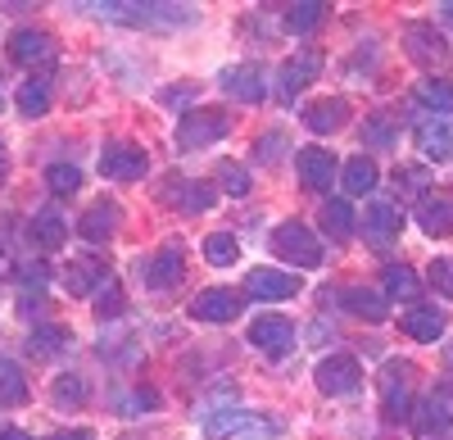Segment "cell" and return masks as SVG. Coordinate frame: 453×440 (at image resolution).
Wrapping results in <instances>:
<instances>
[{
  "mask_svg": "<svg viewBox=\"0 0 453 440\" xmlns=\"http://www.w3.org/2000/svg\"><path fill=\"white\" fill-rule=\"evenodd\" d=\"M363 236L372 241V245H390V241H399V232H403V213H399V205H390V200H372L367 209H363Z\"/></svg>",
  "mask_w": 453,
  "mask_h": 440,
  "instance_id": "obj_12",
  "label": "cell"
},
{
  "mask_svg": "<svg viewBox=\"0 0 453 440\" xmlns=\"http://www.w3.org/2000/svg\"><path fill=\"white\" fill-rule=\"evenodd\" d=\"M82 399H87V382L82 377H73V373H64L59 382H55V405H82Z\"/></svg>",
  "mask_w": 453,
  "mask_h": 440,
  "instance_id": "obj_40",
  "label": "cell"
},
{
  "mask_svg": "<svg viewBox=\"0 0 453 440\" xmlns=\"http://www.w3.org/2000/svg\"><path fill=\"white\" fill-rule=\"evenodd\" d=\"M418 228L426 236H449L453 232V196H422L418 200Z\"/></svg>",
  "mask_w": 453,
  "mask_h": 440,
  "instance_id": "obj_20",
  "label": "cell"
},
{
  "mask_svg": "<svg viewBox=\"0 0 453 440\" xmlns=\"http://www.w3.org/2000/svg\"><path fill=\"white\" fill-rule=\"evenodd\" d=\"M155 409H159V395L150 390V386H141V390H132V395L123 399L119 413H155Z\"/></svg>",
  "mask_w": 453,
  "mask_h": 440,
  "instance_id": "obj_41",
  "label": "cell"
},
{
  "mask_svg": "<svg viewBox=\"0 0 453 440\" xmlns=\"http://www.w3.org/2000/svg\"><path fill=\"white\" fill-rule=\"evenodd\" d=\"M104 282H109V268L100 259H73V268L64 273V286L73 296H96Z\"/></svg>",
  "mask_w": 453,
  "mask_h": 440,
  "instance_id": "obj_23",
  "label": "cell"
},
{
  "mask_svg": "<svg viewBox=\"0 0 453 440\" xmlns=\"http://www.w3.org/2000/svg\"><path fill=\"white\" fill-rule=\"evenodd\" d=\"M196 96H200V87H196V82H181V87L159 91V100H164V104H186V100H196Z\"/></svg>",
  "mask_w": 453,
  "mask_h": 440,
  "instance_id": "obj_45",
  "label": "cell"
},
{
  "mask_svg": "<svg viewBox=\"0 0 453 440\" xmlns=\"http://www.w3.org/2000/svg\"><path fill=\"white\" fill-rule=\"evenodd\" d=\"M204 259H209L213 268H232V264L241 259L236 236H232V232H209V236H204Z\"/></svg>",
  "mask_w": 453,
  "mask_h": 440,
  "instance_id": "obj_34",
  "label": "cell"
},
{
  "mask_svg": "<svg viewBox=\"0 0 453 440\" xmlns=\"http://www.w3.org/2000/svg\"><path fill=\"white\" fill-rule=\"evenodd\" d=\"M245 290L254 300H290V296H299V277L295 273H273V268H254L245 277Z\"/></svg>",
  "mask_w": 453,
  "mask_h": 440,
  "instance_id": "obj_18",
  "label": "cell"
},
{
  "mask_svg": "<svg viewBox=\"0 0 453 440\" xmlns=\"http://www.w3.org/2000/svg\"><path fill=\"white\" fill-rule=\"evenodd\" d=\"M295 168H299V181H304L309 191H331V181H335V155L322 151V145H304V151L295 155Z\"/></svg>",
  "mask_w": 453,
  "mask_h": 440,
  "instance_id": "obj_13",
  "label": "cell"
},
{
  "mask_svg": "<svg viewBox=\"0 0 453 440\" xmlns=\"http://www.w3.org/2000/svg\"><path fill=\"white\" fill-rule=\"evenodd\" d=\"M399 327H403V336H412V341H440L444 336V313L435 305H412L399 318Z\"/></svg>",
  "mask_w": 453,
  "mask_h": 440,
  "instance_id": "obj_21",
  "label": "cell"
},
{
  "mask_svg": "<svg viewBox=\"0 0 453 440\" xmlns=\"http://www.w3.org/2000/svg\"><path fill=\"white\" fill-rule=\"evenodd\" d=\"M418 151L426 159H449L453 155V123L449 119H426L418 127Z\"/></svg>",
  "mask_w": 453,
  "mask_h": 440,
  "instance_id": "obj_24",
  "label": "cell"
},
{
  "mask_svg": "<svg viewBox=\"0 0 453 440\" xmlns=\"http://www.w3.org/2000/svg\"><path fill=\"white\" fill-rule=\"evenodd\" d=\"M0 104H5V100H0Z\"/></svg>",
  "mask_w": 453,
  "mask_h": 440,
  "instance_id": "obj_51",
  "label": "cell"
},
{
  "mask_svg": "<svg viewBox=\"0 0 453 440\" xmlns=\"http://www.w3.org/2000/svg\"><path fill=\"white\" fill-rule=\"evenodd\" d=\"M0 440H32L23 427H0Z\"/></svg>",
  "mask_w": 453,
  "mask_h": 440,
  "instance_id": "obj_47",
  "label": "cell"
},
{
  "mask_svg": "<svg viewBox=\"0 0 453 440\" xmlns=\"http://www.w3.org/2000/svg\"><path fill=\"white\" fill-rule=\"evenodd\" d=\"M218 82H222L226 96H236L241 104H258L263 96H268V82H263V73H258L254 64H232V68H222Z\"/></svg>",
  "mask_w": 453,
  "mask_h": 440,
  "instance_id": "obj_16",
  "label": "cell"
},
{
  "mask_svg": "<svg viewBox=\"0 0 453 440\" xmlns=\"http://www.w3.org/2000/svg\"><path fill=\"white\" fill-rule=\"evenodd\" d=\"M376 164L367 159V155H354L345 168H340V187H345V196L349 200H358V196H367V191H376Z\"/></svg>",
  "mask_w": 453,
  "mask_h": 440,
  "instance_id": "obj_25",
  "label": "cell"
},
{
  "mask_svg": "<svg viewBox=\"0 0 453 440\" xmlns=\"http://www.w3.org/2000/svg\"><path fill=\"white\" fill-rule=\"evenodd\" d=\"M431 286L440 290L444 300H453V259H435L431 264Z\"/></svg>",
  "mask_w": 453,
  "mask_h": 440,
  "instance_id": "obj_43",
  "label": "cell"
},
{
  "mask_svg": "<svg viewBox=\"0 0 453 440\" xmlns=\"http://www.w3.org/2000/svg\"><path fill=\"white\" fill-rule=\"evenodd\" d=\"M46 109H50V82L46 78H27L19 87V114L23 119H42Z\"/></svg>",
  "mask_w": 453,
  "mask_h": 440,
  "instance_id": "obj_31",
  "label": "cell"
},
{
  "mask_svg": "<svg viewBox=\"0 0 453 440\" xmlns=\"http://www.w3.org/2000/svg\"><path fill=\"white\" fill-rule=\"evenodd\" d=\"M119 228H123V209L113 205V200H96V205H87V209H82V218H78V236H82V241H91V245L109 241Z\"/></svg>",
  "mask_w": 453,
  "mask_h": 440,
  "instance_id": "obj_14",
  "label": "cell"
},
{
  "mask_svg": "<svg viewBox=\"0 0 453 440\" xmlns=\"http://www.w3.org/2000/svg\"><path fill=\"white\" fill-rule=\"evenodd\" d=\"M418 100L431 109V114H453V87L449 82H440V78H422L418 82Z\"/></svg>",
  "mask_w": 453,
  "mask_h": 440,
  "instance_id": "obj_35",
  "label": "cell"
},
{
  "mask_svg": "<svg viewBox=\"0 0 453 440\" xmlns=\"http://www.w3.org/2000/svg\"><path fill=\"white\" fill-rule=\"evenodd\" d=\"M318 73H322V55L318 50H295L281 64V73H277V96L281 100H295L309 82H318Z\"/></svg>",
  "mask_w": 453,
  "mask_h": 440,
  "instance_id": "obj_11",
  "label": "cell"
},
{
  "mask_svg": "<svg viewBox=\"0 0 453 440\" xmlns=\"http://www.w3.org/2000/svg\"><path fill=\"white\" fill-rule=\"evenodd\" d=\"M403 42H408V55L418 59V64H440V59L449 55V42H444L431 23H408Z\"/></svg>",
  "mask_w": 453,
  "mask_h": 440,
  "instance_id": "obj_19",
  "label": "cell"
},
{
  "mask_svg": "<svg viewBox=\"0 0 453 440\" xmlns=\"http://www.w3.org/2000/svg\"><path fill=\"white\" fill-rule=\"evenodd\" d=\"M281 427L273 418H258V413H245V409H218L204 418V436L209 440H226V436H277Z\"/></svg>",
  "mask_w": 453,
  "mask_h": 440,
  "instance_id": "obj_3",
  "label": "cell"
},
{
  "mask_svg": "<svg viewBox=\"0 0 453 440\" xmlns=\"http://www.w3.org/2000/svg\"><path fill=\"white\" fill-rule=\"evenodd\" d=\"M322 19H326V5H322V0H299V5L286 10V27H290L295 36H309Z\"/></svg>",
  "mask_w": 453,
  "mask_h": 440,
  "instance_id": "obj_32",
  "label": "cell"
},
{
  "mask_svg": "<svg viewBox=\"0 0 453 440\" xmlns=\"http://www.w3.org/2000/svg\"><path fill=\"white\" fill-rule=\"evenodd\" d=\"M10 177V151H5V141H0V181Z\"/></svg>",
  "mask_w": 453,
  "mask_h": 440,
  "instance_id": "obj_48",
  "label": "cell"
},
{
  "mask_svg": "<svg viewBox=\"0 0 453 440\" xmlns=\"http://www.w3.org/2000/svg\"><path fill=\"white\" fill-rule=\"evenodd\" d=\"M340 305H345L354 318H363V322H386L390 318V300L381 296V290H367V286H349Z\"/></svg>",
  "mask_w": 453,
  "mask_h": 440,
  "instance_id": "obj_22",
  "label": "cell"
},
{
  "mask_svg": "<svg viewBox=\"0 0 453 440\" xmlns=\"http://www.w3.org/2000/svg\"><path fill=\"white\" fill-rule=\"evenodd\" d=\"M241 309H245V300L232 286H209L191 300V318H200V322H236Z\"/></svg>",
  "mask_w": 453,
  "mask_h": 440,
  "instance_id": "obj_10",
  "label": "cell"
},
{
  "mask_svg": "<svg viewBox=\"0 0 453 440\" xmlns=\"http://www.w3.org/2000/svg\"><path fill=\"white\" fill-rule=\"evenodd\" d=\"M64 345H68V327H59V322H46V327H36V332L27 336L32 354H59Z\"/></svg>",
  "mask_w": 453,
  "mask_h": 440,
  "instance_id": "obj_36",
  "label": "cell"
},
{
  "mask_svg": "<svg viewBox=\"0 0 453 440\" xmlns=\"http://www.w3.org/2000/svg\"><path fill=\"white\" fill-rule=\"evenodd\" d=\"M46 187L55 191V196H73L82 187V168L78 164H50L46 168Z\"/></svg>",
  "mask_w": 453,
  "mask_h": 440,
  "instance_id": "obj_37",
  "label": "cell"
},
{
  "mask_svg": "<svg viewBox=\"0 0 453 440\" xmlns=\"http://www.w3.org/2000/svg\"><path fill=\"white\" fill-rule=\"evenodd\" d=\"M232 132V119L218 114V109H191V114L177 119V145L181 151H209Z\"/></svg>",
  "mask_w": 453,
  "mask_h": 440,
  "instance_id": "obj_2",
  "label": "cell"
},
{
  "mask_svg": "<svg viewBox=\"0 0 453 440\" xmlns=\"http://www.w3.org/2000/svg\"><path fill=\"white\" fill-rule=\"evenodd\" d=\"M322 228L335 236V241H345V236H354V228H358V213H354V205L345 200V196H335V200H322Z\"/></svg>",
  "mask_w": 453,
  "mask_h": 440,
  "instance_id": "obj_26",
  "label": "cell"
},
{
  "mask_svg": "<svg viewBox=\"0 0 453 440\" xmlns=\"http://www.w3.org/2000/svg\"><path fill=\"white\" fill-rule=\"evenodd\" d=\"M181 273H186V245H181V241H164V245H159V250L141 264L145 286H155V290L177 286V282H181Z\"/></svg>",
  "mask_w": 453,
  "mask_h": 440,
  "instance_id": "obj_8",
  "label": "cell"
},
{
  "mask_svg": "<svg viewBox=\"0 0 453 440\" xmlns=\"http://www.w3.org/2000/svg\"><path fill=\"white\" fill-rule=\"evenodd\" d=\"M27 232H32V241L42 245V250H59V245L68 241V223H64L55 209H42V213H36Z\"/></svg>",
  "mask_w": 453,
  "mask_h": 440,
  "instance_id": "obj_27",
  "label": "cell"
},
{
  "mask_svg": "<svg viewBox=\"0 0 453 440\" xmlns=\"http://www.w3.org/2000/svg\"><path fill=\"white\" fill-rule=\"evenodd\" d=\"M168 181L181 191V196L168 200V205H181L186 213H200V209H209V205L218 200V181H177V177H168Z\"/></svg>",
  "mask_w": 453,
  "mask_h": 440,
  "instance_id": "obj_29",
  "label": "cell"
},
{
  "mask_svg": "<svg viewBox=\"0 0 453 440\" xmlns=\"http://www.w3.org/2000/svg\"><path fill=\"white\" fill-rule=\"evenodd\" d=\"M381 286H386V300H418V290H422L418 273H412L408 264H386Z\"/></svg>",
  "mask_w": 453,
  "mask_h": 440,
  "instance_id": "obj_28",
  "label": "cell"
},
{
  "mask_svg": "<svg viewBox=\"0 0 453 440\" xmlns=\"http://www.w3.org/2000/svg\"><path fill=\"white\" fill-rule=\"evenodd\" d=\"M273 254L281 264H295V268H318L322 264V241L313 228H304L299 218H290V223H281L273 232Z\"/></svg>",
  "mask_w": 453,
  "mask_h": 440,
  "instance_id": "obj_1",
  "label": "cell"
},
{
  "mask_svg": "<svg viewBox=\"0 0 453 440\" xmlns=\"http://www.w3.org/2000/svg\"><path fill=\"white\" fill-rule=\"evenodd\" d=\"M281 145H286V136H281V132L258 136V141H254V155H258V164H277V159H281V155H277Z\"/></svg>",
  "mask_w": 453,
  "mask_h": 440,
  "instance_id": "obj_44",
  "label": "cell"
},
{
  "mask_svg": "<svg viewBox=\"0 0 453 440\" xmlns=\"http://www.w3.org/2000/svg\"><path fill=\"white\" fill-rule=\"evenodd\" d=\"M10 59H14V64H27V68L50 64V59H55V36L42 32V27H19V32L10 36Z\"/></svg>",
  "mask_w": 453,
  "mask_h": 440,
  "instance_id": "obj_15",
  "label": "cell"
},
{
  "mask_svg": "<svg viewBox=\"0 0 453 440\" xmlns=\"http://www.w3.org/2000/svg\"><path fill=\"white\" fill-rule=\"evenodd\" d=\"M453 427V386H435L418 409H412V431H418L422 440L431 436H444Z\"/></svg>",
  "mask_w": 453,
  "mask_h": 440,
  "instance_id": "obj_7",
  "label": "cell"
},
{
  "mask_svg": "<svg viewBox=\"0 0 453 440\" xmlns=\"http://www.w3.org/2000/svg\"><path fill=\"white\" fill-rule=\"evenodd\" d=\"M444 359H449V368H453V345H449V354H444Z\"/></svg>",
  "mask_w": 453,
  "mask_h": 440,
  "instance_id": "obj_50",
  "label": "cell"
},
{
  "mask_svg": "<svg viewBox=\"0 0 453 440\" xmlns=\"http://www.w3.org/2000/svg\"><path fill=\"white\" fill-rule=\"evenodd\" d=\"M395 141H399V123H395L390 114L363 119V145H372V151H390Z\"/></svg>",
  "mask_w": 453,
  "mask_h": 440,
  "instance_id": "obj_33",
  "label": "cell"
},
{
  "mask_svg": "<svg viewBox=\"0 0 453 440\" xmlns=\"http://www.w3.org/2000/svg\"><path fill=\"white\" fill-rule=\"evenodd\" d=\"M250 345L263 350L268 359H286L295 350V322L286 313H258L250 322Z\"/></svg>",
  "mask_w": 453,
  "mask_h": 440,
  "instance_id": "obj_4",
  "label": "cell"
},
{
  "mask_svg": "<svg viewBox=\"0 0 453 440\" xmlns=\"http://www.w3.org/2000/svg\"><path fill=\"white\" fill-rule=\"evenodd\" d=\"M313 382H318L322 395H349L363 382V363L354 354H326L313 368Z\"/></svg>",
  "mask_w": 453,
  "mask_h": 440,
  "instance_id": "obj_9",
  "label": "cell"
},
{
  "mask_svg": "<svg viewBox=\"0 0 453 440\" xmlns=\"http://www.w3.org/2000/svg\"><path fill=\"white\" fill-rule=\"evenodd\" d=\"M50 440H96V431H87V427H73V431H55Z\"/></svg>",
  "mask_w": 453,
  "mask_h": 440,
  "instance_id": "obj_46",
  "label": "cell"
},
{
  "mask_svg": "<svg viewBox=\"0 0 453 440\" xmlns=\"http://www.w3.org/2000/svg\"><path fill=\"white\" fill-rule=\"evenodd\" d=\"M119 313H123V286L109 277V282L96 290V318H119Z\"/></svg>",
  "mask_w": 453,
  "mask_h": 440,
  "instance_id": "obj_39",
  "label": "cell"
},
{
  "mask_svg": "<svg viewBox=\"0 0 453 440\" xmlns=\"http://www.w3.org/2000/svg\"><path fill=\"white\" fill-rule=\"evenodd\" d=\"M381 409L390 422H408L412 418V368L408 363H386L381 373Z\"/></svg>",
  "mask_w": 453,
  "mask_h": 440,
  "instance_id": "obj_5",
  "label": "cell"
},
{
  "mask_svg": "<svg viewBox=\"0 0 453 440\" xmlns=\"http://www.w3.org/2000/svg\"><path fill=\"white\" fill-rule=\"evenodd\" d=\"M395 187H403V191L418 196V191L431 187V173H426V168H399V173H395Z\"/></svg>",
  "mask_w": 453,
  "mask_h": 440,
  "instance_id": "obj_42",
  "label": "cell"
},
{
  "mask_svg": "<svg viewBox=\"0 0 453 440\" xmlns=\"http://www.w3.org/2000/svg\"><path fill=\"white\" fill-rule=\"evenodd\" d=\"M145 168H150V155L136 141H109L100 155V173L109 181H136V177H145Z\"/></svg>",
  "mask_w": 453,
  "mask_h": 440,
  "instance_id": "obj_6",
  "label": "cell"
},
{
  "mask_svg": "<svg viewBox=\"0 0 453 440\" xmlns=\"http://www.w3.org/2000/svg\"><path fill=\"white\" fill-rule=\"evenodd\" d=\"M304 127L309 132H318V136H331V132H340L349 123V100L345 96H326V100H313V104H304Z\"/></svg>",
  "mask_w": 453,
  "mask_h": 440,
  "instance_id": "obj_17",
  "label": "cell"
},
{
  "mask_svg": "<svg viewBox=\"0 0 453 440\" xmlns=\"http://www.w3.org/2000/svg\"><path fill=\"white\" fill-rule=\"evenodd\" d=\"M218 191H226V196H250V173H245L236 159H222V164H218Z\"/></svg>",
  "mask_w": 453,
  "mask_h": 440,
  "instance_id": "obj_38",
  "label": "cell"
},
{
  "mask_svg": "<svg viewBox=\"0 0 453 440\" xmlns=\"http://www.w3.org/2000/svg\"><path fill=\"white\" fill-rule=\"evenodd\" d=\"M0 405H27V377L19 373V363L14 359H0Z\"/></svg>",
  "mask_w": 453,
  "mask_h": 440,
  "instance_id": "obj_30",
  "label": "cell"
},
{
  "mask_svg": "<svg viewBox=\"0 0 453 440\" xmlns=\"http://www.w3.org/2000/svg\"><path fill=\"white\" fill-rule=\"evenodd\" d=\"M440 14H444V19L453 23V0H449V5H440Z\"/></svg>",
  "mask_w": 453,
  "mask_h": 440,
  "instance_id": "obj_49",
  "label": "cell"
}]
</instances>
